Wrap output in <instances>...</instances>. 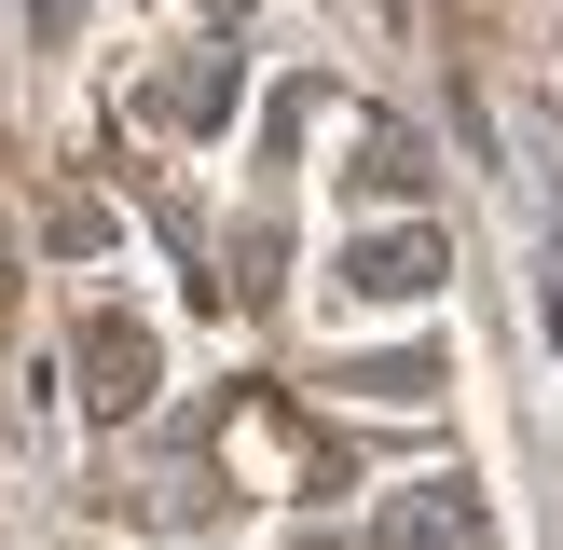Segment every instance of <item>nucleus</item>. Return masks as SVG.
Returning <instances> with one entry per match:
<instances>
[{"instance_id":"4","label":"nucleus","mask_w":563,"mask_h":550,"mask_svg":"<svg viewBox=\"0 0 563 550\" xmlns=\"http://www.w3.org/2000/svg\"><path fill=\"white\" fill-rule=\"evenodd\" d=\"M357 193H427V138H412V124H372V152H357Z\"/></svg>"},{"instance_id":"2","label":"nucleus","mask_w":563,"mask_h":550,"mask_svg":"<svg viewBox=\"0 0 563 550\" xmlns=\"http://www.w3.org/2000/svg\"><path fill=\"white\" fill-rule=\"evenodd\" d=\"M385 550H495V522H482V495H467V482H427V495L399 509V537H385Z\"/></svg>"},{"instance_id":"5","label":"nucleus","mask_w":563,"mask_h":550,"mask_svg":"<svg viewBox=\"0 0 563 550\" xmlns=\"http://www.w3.org/2000/svg\"><path fill=\"white\" fill-rule=\"evenodd\" d=\"M537 330H550V358H563V275H550V289H537Z\"/></svg>"},{"instance_id":"3","label":"nucleus","mask_w":563,"mask_h":550,"mask_svg":"<svg viewBox=\"0 0 563 550\" xmlns=\"http://www.w3.org/2000/svg\"><path fill=\"white\" fill-rule=\"evenodd\" d=\"M234 97H247V69H234L220 42L192 55V69H165V124H207V138H220V124H234Z\"/></svg>"},{"instance_id":"1","label":"nucleus","mask_w":563,"mask_h":550,"mask_svg":"<svg viewBox=\"0 0 563 550\" xmlns=\"http://www.w3.org/2000/svg\"><path fill=\"white\" fill-rule=\"evenodd\" d=\"M440 275H454V248H440L427 220H399V234H357V248H344V289H357V302H440Z\"/></svg>"}]
</instances>
